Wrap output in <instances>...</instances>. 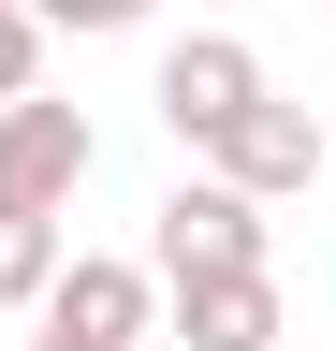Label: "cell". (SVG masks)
<instances>
[{"instance_id": "cell-1", "label": "cell", "mask_w": 336, "mask_h": 351, "mask_svg": "<svg viewBox=\"0 0 336 351\" xmlns=\"http://www.w3.org/2000/svg\"><path fill=\"white\" fill-rule=\"evenodd\" d=\"M220 263H278L263 249V191H234V176H176V191L146 205V278H220Z\"/></svg>"}, {"instance_id": "cell-2", "label": "cell", "mask_w": 336, "mask_h": 351, "mask_svg": "<svg viewBox=\"0 0 336 351\" xmlns=\"http://www.w3.org/2000/svg\"><path fill=\"white\" fill-rule=\"evenodd\" d=\"M88 161H103V132L73 117V103H44V88H15V103H0V205L59 219L73 191H88Z\"/></svg>"}, {"instance_id": "cell-3", "label": "cell", "mask_w": 336, "mask_h": 351, "mask_svg": "<svg viewBox=\"0 0 336 351\" xmlns=\"http://www.w3.org/2000/svg\"><path fill=\"white\" fill-rule=\"evenodd\" d=\"M190 161H205V176H234V191H263V205H278V191H307V176H322V117H307V103H278V73H263V88H248V103H234L220 132H205Z\"/></svg>"}, {"instance_id": "cell-4", "label": "cell", "mask_w": 336, "mask_h": 351, "mask_svg": "<svg viewBox=\"0 0 336 351\" xmlns=\"http://www.w3.org/2000/svg\"><path fill=\"white\" fill-rule=\"evenodd\" d=\"M29 322L132 351V337H161V278H146V263H117V249H59V278H44V307H29Z\"/></svg>"}, {"instance_id": "cell-5", "label": "cell", "mask_w": 336, "mask_h": 351, "mask_svg": "<svg viewBox=\"0 0 336 351\" xmlns=\"http://www.w3.org/2000/svg\"><path fill=\"white\" fill-rule=\"evenodd\" d=\"M161 337H176V351H278V263L161 278Z\"/></svg>"}, {"instance_id": "cell-6", "label": "cell", "mask_w": 336, "mask_h": 351, "mask_svg": "<svg viewBox=\"0 0 336 351\" xmlns=\"http://www.w3.org/2000/svg\"><path fill=\"white\" fill-rule=\"evenodd\" d=\"M248 88H263V59H248L234 29H190V44H161V73H146V103H161V132H176V147H205V132H220Z\"/></svg>"}, {"instance_id": "cell-7", "label": "cell", "mask_w": 336, "mask_h": 351, "mask_svg": "<svg viewBox=\"0 0 336 351\" xmlns=\"http://www.w3.org/2000/svg\"><path fill=\"white\" fill-rule=\"evenodd\" d=\"M59 219H29V205H0V307H44V278H59Z\"/></svg>"}, {"instance_id": "cell-8", "label": "cell", "mask_w": 336, "mask_h": 351, "mask_svg": "<svg viewBox=\"0 0 336 351\" xmlns=\"http://www.w3.org/2000/svg\"><path fill=\"white\" fill-rule=\"evenodd\" d=\"M29 73H44V15H29V0H0V103H15Z\"/></svg>"}, {"instance_id": "cell-9", "label": "cell", "mask_w": 336, "mask_h": 351, "mask_svg": "<svg viewBox=\"0 0 336 351\" xmlns=\"http://www.w3.org/2000/svg\"><path fill=\"white\" fill-rule=\"evenodd\" d=\"M29 15H44V29H146L161 0H29Z\"/></svg>"}, {"instance_id": "cell-10", "label": "cell", "mask_w": 336, "mask_h": 351, "mask_svg": "<svg viewBox=\"0 0 336 351\" xmlns=\"http://www.w3.org/2000/svg\"><path fill=\"white\" fill-rule=\"evenodd\" d=\"M29 351H103V337H59V322H44V337H29ZM132 351H161V337H132Z\"/></svg>"}, {"instance_id": "cell-11", "label": "cell", "mask_w": 336, "mask_h": 351, "mask_svg": "<svg viewBox=\"0 0 336 351\" xmlns=\"http://www.w3.org/2000/svg\"><path fill=\"white\" fill-rule=\"evenodd\" d=\"M278 351H292V337H278Z\"/></svg>"}]
</instances>
